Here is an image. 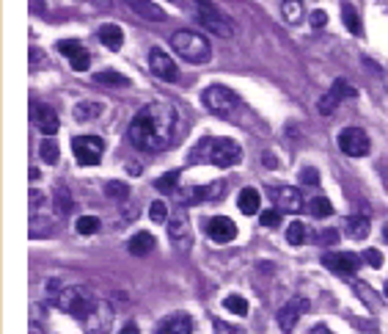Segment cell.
<instances>
[{
	"label": "cell",
	"instance_id": "7402d4cb",
	"mask_svg": "<svg viewBox=\"0 0 388 334\" xmlns=\"http://www.w3.org/2000/svg\"><path fill=\"white\" fill-rule=\"evenodd\" d=\"M99 42L108 50H122V45H124V31H122L119 25L108 22V25L99 28Z\"/></svg>",
	"mask_w": 388,
	"mask_h": 334
},
{
	"label": "cell",
	"instance_id": "d6a6232c",
	"mask_svg": "<svg viewBox=\"0 0 388 334\" xmlns=\"http://www.w3.org/2000/svg\"><path fill=\"white\" fill-rule=\"evenodd\" d=\"M72 207H75V202H72L69 191H66L64 186H58V188H55V210H58L61 216H66V213H72Z\"/></svg>",
	"mask_w": 388,
	"mask_h": 334
},
{
	"label": "cell",
	"instance_id": "4fadbf2b",
	"mask_svg": "<svg viewBox=\"0 0 388 334\" xmlns=\"http://www.w3.org/2000/svg\"><path fill=\"white\" fill-rule=\"evenodd\" d=\"M149 69H152L155 78L168 81V83H173V81L179 78V69H176L173 58L168 55V53H163L160 48H155L152 53H149Z\"/></svg>",
	"mask_w": 388,
	"mask_h": 334
},
{
	"label": "cell",
	"instance_id": "d4e9b609",
	"mask_svg": "<svg viewBox=\"0 0 388 334\" xmlns=\"http://www.w3.org/2000/svg\"><path fill=\"white\" fill-rule=\"evenodd\" d=\"M369 230H372V224L366 216H350L347 218V235L352 240H364L369 235Z\"/></svg>",
	"mask_w": 388,
	"mask_h": 334
},
{
	"label": "cell",
	"instance_id": "277c9868",
	"mask_svg": "<svg viewBox=\"0 0 388 334\" xmlns=\"http://www.w3.org/2000/svg\"><path fill=\"white\" fill-rule=\"evenodd\" d=\"M171 48L176 50V55H182L190 64H207L213 58L210 42L201 34H196V31H176V34H171Z\"/></svg>",
	"mask_w": 388,
	"mask_h": 334
},
{
	"label": "cell",
	"instance_id": "4316f807",
	"mask_svg": "<svg viewBox=\"0 0 388 334\" xmlns=\"http://www.w3.org/2000/svg\"><path fill=\"white\" fill-rule=\"evenodd\" d=\"M94 83H99V86H129V81L122 75V72H116V69H102V72H96L94 75Z\"/></svg>",
	"mask_w": 388,
	"mask_h": 334
},
{
	"label": "cell",
	"instance_id": "9c48e42d",
	"mask_svg": "<svg viewBox=\"0 0 388 334\" xmlns=\"http://www.w3.org/2000/svg\"><path fill=\"white\" fill-rule=\"evenodd\" d=\"M322 265L336 277H352L361 265V257L352 254V251H328L322 257Z\"/></svg>",
	"mask_w": 388,
	"mask_h": 334
},
{
	"label": "cell",
	"instance_id": "ba28073f",
	"mask_svg": "<svg viewBox=\"0 0 388 334\" xmlns=\"http://www.w3.org/2000/svg\"><path fill=\"white\" fill-rule=\"evenodd\" d=\"M72 152H75L80 166H96L102 152H105V141L99 136H78L72 141Z\"/></svg>",
	"mask_w": 388,
	"mask_h": 334
},
{
	"label": "cell",
	"instance_id": "db71d44e",
	"mask_svg": "<svg viewBox=\"0 0 388 334\" xmlns=\"http://www.w3.org/2000/svg\"><path fill=\"white\" fill-rule=\"evenodd\" d=\"M383 235H386V240H388V224H386V230H383Z\"/></svg>",
	"mask_w": 388,
	"mask_h": 334
},
{
	"label": "cell",
	"instance_id": "8fae6325",
	"mask_svg": "<svg viewBox=\"0 0 388 334\" xmlns=\"http://www.w3.org/2000/svg\"><path fill=\"white\" fill-rule=\"evenodd\" d=\"M339 146H342V152L350 155V158H364L372 144H369V136L361 127H345L339 133Z\"/></svg>",
	"mask_w": 388,
	"mask_h": 334
},
{
	"label": "cell",
	"instance_id": "f1b7e54d",
	"mask_svg": "<svg viewBox=\"0 0 388 334\" xmlns=\"http://www.w3.org/2000/svg\"><path fill=\"white\" fill-rule=\"evenodd\" d=\"M281 14H284V20L287 22H301V17H303V3L301 0H284L281 3Z\"/></svg>",
	"mask_w": 388,
	"mask_h": 334
},
{
	"label": "cell",
	"instance_id": "5bb4252c",
	"mask_svg": "<svg viewBox=\"0 0 388 334\" xmlns=\"http://www.w3.org/2000/svg\"><path fill=\"white\" fill-rule=\"evenodd\" d=\"M110 323H113V309L108 301H96L94 312L83 321L88 334H110Z\"/></svg>",
	"mask_w": 388,
	"mask_h": 334
},
{
	"label": "cell",
	"instance_id": "f35d334b",
	"mask_svg": "<svg viewBox=\"0 0 388 334\" xmlns=\"http://www.w3.org/2000/svg\"><path fill=\"white\" fill-rule=\"evenodd\" d=\"M259 221H261V227L275 230V227L281 224V210H278V207H270V210H264V213L259 216Z\"/></svg>",
	"mask_w": 388,
	"mask_h": 334
},
{
	"label": "cell",
	"instance_id": "83f0119b",
	"mask_svg": "<svg viewBox=\"0 0 388 334\" xmlns=\"http://www.w3.org/2000/svg\"><path fill=\"white\" fill-rule=\"evenodd\" d=\"M308 213H311L314 218H328V216L333 213V204H331L325 196H314V199L308 202Z\"/></svg>",
	"mask_w": 388,
	"mask_h": 334
},
{
	"label": "cell",
	"instance_id": "484cf974",
	"mask_svg": "<svg viewBox=\"0 0 388 334\" xmlns=\"http://www.w3.org/2000/svg\"><path fill=\"white\" fill-rule=\"evenodd\" d=\"M342 20H345L347 31H350L352 36H361V34H364V28H361V17H358V11H355V6H352L350 0L342 3Z\"/></svg>",
	"mask_w": 388,
	"mask_h": 334
},
{
	"label": "cell",
	"instance_id": "ab89813d",
	"mask_svg": "<svg viewBox=\"0 0 388 334\" xmlns=\"http://www.w3.org/2000/svg\"><path fill=\"white\" fill-rule=\"evenodd\" d=\"M361 260H366L372 268H383V254H380L378 249H366V251L361 254Z\"/></svg>",
	"mask_w": 388,
	"mask_h": 334
},
{
	"label": "cell",
	"instance_id": "c3c4849f",
	"mask_svg": "<svg viewBox=\"0 0 388 334\" xmlns=\"http://www.w3.org/2000/svg\"><path fill=\"white\" fill-rule=\"evenodd\" d=\"M28 334H44V332H42V326H39V323H31V329H28Z\"/></svg>",
	"mask_w": 388,
	"mask_h": 334
},
{
	"label": "cell",
	"instance_id": "5b68a950",
	"mask_svg": "<svg viewBox=\"0 0 388 334\" xmlns=\"http://www.w3.org/2000/svg\"><path fill=\"white\" fill-rule=\"evenodd\" d=\"M193 6H196V14H199V20L204 22V28H207V31H213V34L220 36V39L234 36L231 20H229V17L217 8L213 0H193Z\"/></svg>",
	"mask_w": 388,
	"mask_h": 334
},
{
	"label": "cell",
	"instance_id": "e0dca14e",
	"mask_svg": "<svg viewBox=\"0 0 388 334\" xmlns=\"http://www.w3.org/2000/svg\"><path fill=\"white\" fill-rule=\"evenodd\" d=\"M308 301L306 298H292V301H287L284 307H281V312H278V326L284 329V332H292L295 326H298V321L303 318V312H308Z\"/></svg>",
	"mask_w": 388,
	"mask_h": 334
},
{
	"label": "cell",
	"instance_id": "ffe728a7",
	"mask_svg": "<svg viewBox=\"0 0 388 334\" xmlns=\"http://www.w3.org/2000/svg\"><path fill=\"white\" fill-rule=\"evenodd\" d=\"M155 334H193V321L185 312H173V315L160 321Z\"/></svg>",
	"mask_w": 388,
	"mask_h": 334
},
{
	"label": "cell",
	"instance_id": "3957f363",
	"mask_svg": "<svg viewBox=\"0 0 388 334\" xmlns=\"http://www.w3.org/2000/svg\"><path fill=\"white\" fill-rule=\"evenodd\" d=\"M52 304L61 307L64 312L75 315V318L83 323L88 315L94 312V307H96V295H94L86 285H72V287H64L61 295H58Z\"/></svg>",
	"mask_w": 388,
	"mask_h": 334
},
{
	"label": "cell",
	"instance_id": "bcb514c9",
	"mask_svg": "<svg viewBox=\"0 0 388 334\" xmlns=\"http://www.w3.org/2000/svg\"><path fill=\"white\" fill-rule=\"evenodd\" d=\"M44 55L39 53V48H31V67H36V64H42Z\"/></svg>",
	"mask_w": 388,
	"mask_h": 334
},
{
	"label": "cell",
	"instance_id": "d6986e66",
	"mask_svg": "<svg viewBox=\"0 0 388 334\" xmlns=\"http://www.w3.org/2000/svg\"><path fill=\"white\" fill-rule=\"evenodd\" d=\"M124 3H127V8L132 14H138L146 22H163L166 20V11L157 3H152V0H124Z\"/></svg>",
	"mask_w": 388,
	"mask_h": 334
},
{
	"label": "cell",
	"instance_id": "44dd1931",
	"mask_svg": "<svg viewBox=\"0 0 388 334\" xmlns=\"http://www.w3.org/2000/svg\"><path fill=\"white\" fill-rule=\"evenodd\" d=\"M168 235L171 240L176 243V249H187L190 243H193V232H190V224H187V218L179 213V216H173L171 221H168Z\"/></svg>",
	"mask_w": 388,
	"mask_h": 334
},
{
	"label": "cell",
	"instance_id": "e575fe53",
	"mask_svg": "<svg viewBox=\"0 0 388 334\" xmlns=\"http://www.w3.org/2000/svg\"><path fill=\"white\" fill-rule=\"evenodd\" d=\"M75 230H78L80 235H94V232L99 230V218H96V216H80L78 224H75Z\"/></svg>",
	"mask_w": 388,
	"mask_h": 334
},
{
	"label": "cell",
	"instance_id": "f546056e",
	"mask_svg": "<svg viewBox=\"0 0 388 334\" xmlns=\"http://www.w3.org/2000/svg\"><path fill=\"white\" fill-rule=\"evenodd\" d=\"M99 111H102V102H80V105H75V119L88 122L91 116H99Z\"/></svg>",
	"mask_w": 388,
	"mask_h": 334
},
{
	"label": "cell",
	"instance_id": "f5cc1de1",
	"mask_svg": "<svg viewBox=\"0 0 388 334\" xmlns=\"http://www.w3.org/2000/svg\"><path fill=\"white\" fill-rule=\"evenodd\" d=\"M383 293H386V298H388V282H386V287H383Z\"/></svg>",
	"mask_w": 388,
	"mask_h": 334
},
{
	"label": "cell",
	"instance_id": "681fc988",
	"mask_svg": "<svg viewBox=\"0 0 388 334\" xmlns=\"http://www.w3.org/2000/svg\"><path fill=\"white\" fill-rule=\"evenodd\" d=\"M34 3V11H42V0H31Z\"/></svg>",
	"mask_w": 388,
	"mask_h": 334
},
{
	"label": "cell",
	"instance_id": "52a82bcc",
	"mask_svg": "<svg viewBox=\"0 0 388 334\" xmlns=\"http://www.w3.org/2000/svg\"><path fill=\"white\" fill-rule=\"evenodd\" d=\"M229 191V186H226V180H217L213 186H187V188H182L179 191V204H185V207H193V204H207V202H220L223 196Z\"/></svg>",
	"mask_w": 388,
	"mask_h": 334
},
{
	"label": "cell",
	"instance_id": "d590c367",
	"mask_svg": "<svg viewBox=\"0 0 388 334\" xmlns=\"http://www.w3.org/2000/svg\"><path fill=\"white\" fill-rule=\"evenodd\" d=\"M176 186H179V172H168V174H163V177L155 183V188H157L160 193L176 191Z\"/></svg>",
	"mask_w": 388,
	"mask_h": 334
},
{
	"label": "cell",
	"instance_id": "7a4b0ae2",
	"mask_svg": "<svg viewBox=\"0 0 388 334\" xmlns=\"http://www.w3.org/2000/svg\"><path fill=\"white\" fill-rule=\"evenodd\" d=\"M243 160V149L234 139H213V136H204L201 141L190 149V163L199 166V163H213L217 169H231Z\"/></svg>",
	"mask_w": 388,
	"mask_h": 334
},
{
	"label": "cell",
	"instance_id": "ac0fdd59",
	"mask_svg": "<svg viewBox=\"0 0 388 334\" xmlns=\"http://www.w3.org/2000/svg\"><path fill=\"white\" fill-rule=\"evenodd\" d=\"M207 235L215 240V243H229V240L237 238V224L231 218H226V216H215L207 224Z\"/></svg>",
	"mask_w": 388,
	"mask_h": 334
},
{
	"label": "cell",
	"instance_id": "1f68e13d",
	"mask_svg": "<svg viewBox=\"0 0 388 334\" xmlns=\"http://www.w3.org/2000/svg\"><path fill=\"white\" fill-rule=\"evenodd\" d=\"M223 307H226L229 312H234V315H248V301H245L243 295H237V293L226 295V298H223Z\"/></svg>",
	"mask_w": 388,
	"mask_h": 334
},
{
	"label": "cell",
	"instance_id": "8992f818",
	"mask_svg": "<svg viewBox=\"0 0 388 334\" xmlns=\"http://www.w3.org/2000/svg\"><path fill=\"white\" fill-rule=\"evenodd\" d=\"M201 102L215 116H231V111L240 105V97L234 95L231 89H226V86H210V89H204Z\"/></svg>",
	"mask_w": 388,
	"mask_h": 334
},
{
	"label": "cell",
	"instance_id": "4dcf8cb0",
	"mask_svg": "<svg viewBox=\"0 0 388 334\" xmlns=\"http://www.w3.org/2000/svg\"><path fill=\"white\" fill-rule=\"evenodd\" d=\"M39 155H42L44 163L55 166V163H58V155H61V149H58V144L52 141V139H44V141L39 144Z\"/></svg>",
	"mask_w": 388,
	"mask_h": 334
},
{
	"label": "cell",
	"instance_id": "836d02e7",
	"mask_svg": "<svg viewBox=\"0 0 388 334\" xmlns=\"http://www.w3.org/2000/svg\"><path fill=\"white\" fill-rule=\"evenodd\" d=\"M105 196H108V199H116V202H124L129 196V188L124 183H119V180H110V183L105 186Z\"/></svg>",
	"mask_w": 388,
	"mask_h": 334
},
{
	"label": "cell",
	"instance_id": "2e32d148",
	"mask_svg": "<svg viewBox=\"0 0 388 334\" xmlns=\"http://www.w3.org/2000/svg\"><path fill=\"white\" fill-rule=\"evenodd\" d=\"M58 50H61V55H66V58H69L72 69L86 72L88 67H91V55H88V50L83 48L78 39H61V42H58Z\"/></svg>",
	"mask_w": 388,
	"mask_h": 334
},
{
	"label": "cell",
	"instance_id": "7c38bea8",
	"mask_svg": "<svg viewBox=\"0 0 388 334\" xmlns=\"http://www.w3.org/2000/svg\"><path fill=\"white\" fill-rule=\"evenodd\" d=\"M270 199L275 202V207L281 213H301L303 207H306L303 193L298 188H292V186H275V188H270Z\"/></svg>",
	"mask_w": 388,
	"mask_h": 334
},
{
	"label": "cell",
	"instance_id": "74e56055",
	"mask_svg": "<svg viewBox=\"0 0 388 334\" xmlns=\"http://www.w3.org/2000/svg\"><path fill=\"white\" fill-rule=\"evenodd\" d=\"M149 218L155 221V224H163L166 218H168V204L166 202H152V207H149Z\"/></svg>",
	"mask_w": 388,
	"mask_h": 334
},
{
	"label": "cell",
	"instance_id": "b9f144b4",
	"mask_svg": "<svg viewBox=\"0 0 388 334\" xmlns=\"http://www.w3.org/2000/svg\"><path fill=\"white\" fill-rule=\"evenodd\" d=\"M28 199H31V210H34V213H39V207L44 204V193L34 188V191L28 193Z\"/></svg>",
	"mask_w": 388,
	"mask_h": 334
},
{
	"label": "cell",
	"instance_id": "7bdbcfd3",
	"mask_svg": "<svg viewBox=\"0 0 388 334\" xmlns=\"http://www.w3.org/2000/svg\"><path fill=\"white\" fill-rule=\"evenodd\" d=\"M325 22H328V14L325 11H314L311 14V25L314 28H325Z\"/></svg>",
	"mask_w": 388,
	"mask_h": 334
},
{
	"label": "cell",
	"instance_id": "9a60e30c",
	"mask_svg": "<svg viewBox=\"0 0 388 334\" xmlns=\"http://www.w3.org/2000/svg\"><path fill=\"white\" fill-rule=\"evenodd\" d=\"M31 122L42 130L44 136H55L58 133V113L50 108V105H44V102H31Z\"/></svg>",
	"mask_w": 388,
	"mask_h": 334
},
{
	"label": "cell",
	"instance_id": "7dc6e473",
	"mask_svg": "<svg viewBox=\"0 0 388 334\" xmlns=\"http://www.w3.org/2000/svg\"><path fill=\"white\" fill-rule=\"evenodd\" d=\"M119 334H141V332H138V326H135V323H127V326H124Z\"/></svg>",
	"mask_w": 388,
	"mask_h": 334
},
{
	"label": "cell",
	"instance_id": "30bf717a",
	"mask_svg": "<svg viewBox=\"0 0 388 334\" xmlns=\"http://www.w3.org/2000/svg\"><path fill=\"white\" fill-rule=\"evenodd\" d=\"M355 95H358V92H355L350 83H347L345 78H339V81L331 86V92H328V95L319 97V102H317V111H319L322 116H331V113H333V111L342 105V99H352Z\"/></svg>",
	"mask_w": 388,
	"mask_h": 334
},
{
	"label": "cell",
	"instance_id": "60d3db41",
	"mask_svg": "<svg viewBox=\"0 0 388 334\" xmlns=\"http://www.w3.org/2000/svg\"><path fill=\"white\" fill-rule=\"evenodd\" d=\"M301 180L306 186H317V183H319V174H317V169H303Z\"/></svg>",
	"mask_w": 388,
	"mask_h": 334
},
{
	"label": "cell",
	"instance_id": "ee69618b",
	"mask_svg": "<svg viewBox=\"0 0 388 334\" xmlns=\"http://www.w3.org/2000/svg\"><path fill=\"white\" fill-rule=\"evenodd\" d=\"M317 240H322V243H339V232L336 230H328V232H319Z\"/></svg>",
	"mask_w": 388,
	"mask_h": 334
},
{
	"label": "cell",
	"instance_id": "f907efd6",
	"mask_svg": "<svg viewBox=\"0 0 388 334\" xmlns=\"http://www.w3.org/2000/svg\"><path fill=\"white\" fill-rule=\"evenodd\" d=\"M317 334H331V332H328L325 326H319V329H317Z\"/></svg>",
	"mask_w": 388,
	"mask_h": 334
},
{
	"label": "cell",
	"instance_id": "f6af8a7d",
	"mask_svg": "<svg viewBox=\"0 0 388 334\" xmlns=\"http://www.w3.org/2000/svg\"><path fill=\"white\" fill-rule=\"evenodd\" d=\"M215 334H240V329H234V326H229L223 321H215Z\"/></svg>",
	"mask_w": 388,
	"mask_h": 334
},
{
	"label": "cell",
	"instance_id": "cb8c5ba5",
	"mask_svg": "<svg viewBox=\"0 0 388 334\" xmlns=\"http://www.w3.org/2000/svg\"><path fill=\"white\" fill-rule=\"evenodd\" d=\"M259 191L257 188H243L240 196H237V207H240V213H245V216H257L259 213Z\"/></svg>",
	"mask_w": 388,
	"mask_h": 334
},
{
	"label": "cell",
	"instance_id": "816d5d0a",
	"mask_svg": "<svg viewBox=\"0 0 388 334\" xmlns=\"http://www.w3.org/2000/svg\"><path fill=\"white\" fill-rule=\"evenodd\" d=\"M171 3H176V6H182V3H185V0H171Z\"/></svg>",
	"mask_w": 388,
	"mask_h": 334
},
{
	"label": "cell",
	"instance_id": "603a6c76",
	"mask_svg": "<svg viewBox=\"0 0 388 334\" xmlns=\"http://www.w3.org/2000/svg\"><path fill=\"white\" fill-rule=\"evenodd\" d=\"M155 246H157V240H155L152 232H138V235H132L127 243L129 254H135V257H146Z\"/></svg>",
	"mask_w": 388,
	"mask_h": 334
},
{
	"label": "cell",
	"instance_id": "8d00e7d4",
	"mask_svg": "<svg viewBox=\"0 0 388 334\" xmlns=\"http://www.w3.org/2000/svg\"><path fill=\"white\" fill-rule=\"evenodd\" d=\"M287 240H289V246H303V240H306V227H303L301 221H292V224H289Z\"/></svg>",
	"mask_w": 388,
	"mask_h": 334
},
{
	"label": "cell",
	"instance_id": "6da1fadb",
	"mask_svg": "<svg viewBox=\"0 0 388 334\" xmlns=\"http://www.w3.org/2000/svg\"><path fill=\"white\" fill-rule=\"evenodd\" d=\"M179 130V111L166 99L143 105L127 127V141L138 152H163L168 149Z\"/></svg>",
	"mask_w": 388,
	"mask_h": 334
}]
</instances>
